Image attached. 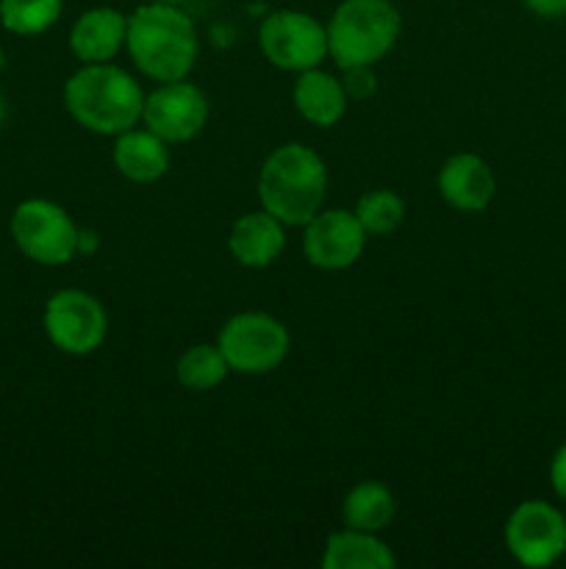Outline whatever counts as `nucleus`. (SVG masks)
Returning a JSON list of instances; mask_svg holds the SVG:
<instances>
[{
	"instance_id": "1",
	"label": "nucleus",
	"mask_w": 566,
	"mask_h": 569,
	"mask_svg": "<svg viewBox=\"0 0 566 569\" xmlns=\"http://www.w3.org/2000/svg\"><path fill=\"white\" fill-rule=\"evenodd\" d=\"M125 48L133 64L155 83L181 81L198 61V31L178 3L150 0L128 17Z\"/></svg>"
},
{
	"instance_id": "2",
	"label": "nucleus",
	"mask_w": 566,
	"mask_h": 569,
	"mask_svg": "<svg viewBox=\"0 0 566 569\" xmlns=\"http://www.w3.org/2000/svg\"><path fill=\"white\" fill-rule=\"evenodd\" d=\"M64 106L72 120L100 137H117L142 122L144 92L122 67L81 64L64 83Z\"/></svg>"
},
{
	"instance_id": "3",
	"label": "nucleus",
	"mask_w": 566,
	"mask_h": 569,
	"mask_svg": "<svg viewBox=\"0 0 566 569\" xmlns=\"http://www.w3.org/2000/svg\"><path fill=\"white\" fill-rule=\"evenodd\" d=\"M327 167L316 150L300 142L281 144L266 156L259 172L261 209L283 226H305L325 209Z\"/></svg>"
},
{
	"instance_id": "4",
	"label": "nucleus",
	"mask_w": 566,
	"mask_h": 569,
	"mask_svg": "<svg viewBox=\"0 0 566 569\" xmlns=\"http://www.w3.org/2000/svg\"><path fill=\"white\" fill-rule=\"evenodd\" d=\"M403 17L392 0H342L327 22V56L342 70L375 67L397 44Z\"/></svg>"
},
{
	"instance_id": "5",
	"label": "nucleus",
	"mask_w": 566,
	"mask_h": 569,
	"mask_svg": "<svg viewBox=\"0 0 566 569\" xmlns=\"http://www.w3.org/2000/svg\"><path fill=\"white\" fill-rule=\"evenodd\" d=\"M11 239L26 259L42 267L70 264L81 250V231L59 203L28 198L11 214Z\"/></svg>"
},
{
	"instance_id": "6",
	"label": "nucleus",
	"mask_w": 566,
	"mask_h": 569,
	"mask_svg": "<svg viewBox=\"0 0 566 569\" xmlns=\"http://www.w3.org/2000/svg\"><path fill=\"white\" fill-rule=\"evenodd\" d=\"M216 345L231 372L266 376L286 361L292 337L277 317L266 311H242L222 326Z\"/></svg>"
},
{
	"instance_id": "7",
	"label": "nucleus",
	"mask_w": 566,
	"mask_h": 569,
	"mask_svg": "<svg viewBox=\"0 0 566 569\" xmlns=\"http://www.w3.org/2000/svg\"><path fill=\"white\" fill-rule=\"evenodd\" d=\"M259 48L277 70H314L327 59V26L297 9L272 11L259 28Z\"/></svg>"
},
{
	"instance_id": "8",
	"label": "nucleus",
	"mask_w": 566,
	"mask_h": 569,
	"mask_svg": "<svg viewBox=\"0 0 566 569\" xmlns=\"http://www.w3.org/2000/svg\"><path fill=\"white\" fill-rule=\"evenodd\" d=\"M44 333L67 356H89L105 342L109 315L94 295L83 289H59L44 303Z\"/></svg>"
},
{
	"instance_id": "9",
	"label": "nucleus",
	"mask_w": 566,
	"mask_h": 569,
	"mask_svg": "<svg viewBox=\"0 0 566 569\" xmlns=\"http://www.w3.org/2000/svg\"><path fill=\"white\" fill-rule=\"evenodd\" d=\"M505 548L522 567H549L566 553V517L547 500H525L505 522Z\"/></svg>"
},
{
	"instance_id": "10",
	"label": "nucleus",
	"mask_w": 566,
	"mask_h": 569,
	"mask_svg": "<svg viewBox=\"0 0 566 569\" xmlns=\"http://www.w3.org/2000/svg\"><path fill=\"white\" fill-rule=\"evenodd\" d=\"M205 122H209V100L203 89L189 83L186 78L164 81L153 92L144 94L142 126L164 142H189L203 131Z\"/></svg>"
},
{
	"instance_id": "11",
	"label": "nucleus",
	"mask_w": 566,
	"mask_h": 569,
	"mask_svg": "<svg viewBox=\"0 0 566 569\" xmlns=\"http://www.w3.org/2000/svg\"><path fill=\"white\" fill-rule=\"evenodd\" d=\"M303 228V253L316 270H347L366 248V231L355 211L322 209Z\"/></svg>"
},
{
	"instance_id": "12",
	"label": "nucleus",
	"mask_w": 566,
	"mask_h": 569,
	"mask_svg": "<svg viewBox=\"0 0 566 569\" xmlns=\"http://www.w3.org/2000/svg\"><path fill=\"white\" fill-rule=\"evenodd\" d=\"M438 194L447 206L458 211H483L494 200L497 178L486 159L477 153H455L438 170Z\"/></svg>"
},
{
	"instance_id": "13",
	"label": "nucleus",
	"mask_w": 566,
	"mask_h": 569,
	"mask_svg": "<svg viewBox=\"0 0 566 569\" xmlns=\"http://www.w3.org/2000/svg\"><path fill=\"white\" fill-rule=\"evenodd\" d=\"M128 17L111 6L83 11L70 31V50L81 64H103L125 48Z\"/></svg>"
},
{
	"instance_id": "14",
	"label": "nucleus",
	"mask_w": 566,
	"mask_h": 569,
	"mask_svg": "<svg viewBox=\"0 0 566 569\" xmlns=\"http://www.w3.org/2000/svg\"><path fill=\"white\" fill-rule=\"evenodd\" d=\"M286 248V226L270 211H250L239 217L228 233V250L233 259L250 270L270 267Z\"/></svg>"
},
{
	"instance_id": "15",
	"label": "nucleus",
	"mask_w": 566,
	"mask_h": 569,
	"mask_svg": "<svg viewBox=\"0 0 566 569\" xmlns=\"http://www.w3.org/2000/svg\"><path fill=\"white\" fill-rule=\"evenodd\" d=\"M114 167L133 183H155L170 170V142L155 137L150 128H128L117 133Z\"/></svg>"
},
{
	"instance_id": "16",
	"label": "nucleus",
	"mask_w": 566,
	"mask_h": 569,
	"mask_svg": "<svg viewBox=\"0 0 566 569\" xmlns=\"http://www.w3.org/2000/svg\"><path fill=\"white\" fill-rule=\"evenodd\" d=\"M292 100L297 114L316 128L336 126L350 103L347 92H344V83L338 78H333L331 72L320 70V67L297 72Z\"/></svg>"
},
{
	"instance_id": "17",
	"label": "nucleus",
	"mask_w": 566,
	"mask_h": 569,
	"mask_svg": "<svg viewBox=\"0 0 566 569\" xmlns=\"http://www.w3.org/2000/svg\"><path fill=\"white\" fill-rule=\"evenodd\" d=\"M397 565L388 545L381 533H366L344 528L327 537L322 550V567L325 569H388Z\"/></svg>"
},
{
	"instance_id": "18",
	"label": "nucleus",
	"mask_w": 566,
	"mask_h": 569,
	"mask_svg": "<svg viewBox=\"0 0 566 569\" xmlns=\"http://www.w3.org/2000/svg\"><path fill=\"white\" fill-rule=\"evenodd\" d=\"M397 500L381 481H361L347 492L342 503L344 528L366 533H383L394 522Z\"/></svg>"
},
{
	"instance_id": "19",
	"label": "nucleus",
	"mask_w": 566,
	"mask_h": 569,
	"mask_svg": "<svg viewBox=\"0 0 566 569\" xmlns=\"http://www.w3.org/2000/svg\"><path fill=\"white\" fill-rule=\"evenodd\" d=\"M228 372H231V367H228L220 345L209 342L192 345L175 365L178 383L189 392H209V389L220 387Z\"/></svg>"
},
{
	"instance_id": "20",
	"label": "nucleus",
	"mask_w": 566,
	"mask_h": 569,
	"mask_svg": "<svg viewBox=\"0 0 566 569\" xmlns=\"http://www.w3.org/2000/svg\"><path fill=\"white\" fill-rule=\"evenodd\" d=\"M64 0H0V26L17 37L44 33L61 17Z\"/></svg>"
},
{
	"instance_id": "21",
	"label": "nucleus",
	"mask_w": 566,
	"mask_h": 569,
	"mask_svg": "<svg viewBox=\"0 0 566 569\" xmlns=\"http://www.w3.org/2000/svg\"><path fill=\"white\" fill-rule=\"evenodd\" d=\"M355 217L364 226L366 237H388L405 220V203L392 189H372L355 203Z\"/></svg>"
},
{
	"instance_id": "22",
	"label": "nucleus",
	"mask_w": 566,
	"mask_h": 569,
	"mask_svg": "<svg viewBox=\"0 0 566 569\" xmlns=\"http://www.w3.org/2000/svg\"><path fill=\"white\" fill-rule=\"evenodd\" d=\"M344 92L350 100H364L375 92V72L372 67H347L344 70Z\"/></svg>"
},
{
	"instance_id": "23",
	"label": "nucleus",
	"mask_w": 566,
	"mask_h": 569,
	"mask_svg": "<svg viewBox=\"0 0 566 569\" xmlns=\"http://www.w3.org/2000/svg\"><path fill=\"white\" fill-rule=\"evenodd\" d=\"M549 487L566 503V442L555 450L553 461H549Z\"/></svg>"
},
{
	"instance_id": "24",
	"label": "nucleus",
	"mask_w": 566,
	"mask_h": 569,
	"mask_svg": "<svg viewBox=\"0 0 566 569\" xmlns=\"http://www.w3.org/2000/svg\"><path fill=\"white\" fill-rule=\"evenodd\" d=\"M525 6L536 17H544V20H558V17H566V0H525Z\"/></svg>"
},
{
	"instance_id": "25",
	"label": "nucleus",
	"mask_w": 566,
	"mask_h": 569,
	"mask_svg": "<svg viewBox=\"0 0 566 569\" xmlns=\"http://www.w3.org/2000/svg\"><path fill=\"white\" fill-rule=\"evenodd\" d=\"M3 120H6V100L3 94H0V126H3Z\"/></svg>"
},
{
	"instance_id": "26",
	"label": "nucleus",
	"mask_w": 566,
	"mask_h": 569,
	"mask_svg": "<svg viewBox=\"0 0 566 569\" xmlns=\"http://www.w3.org/2000/svg\"><path fill=\"white\" fill-rule=\"evenodd\" d=\"M3 67H6V50L3 44H0V72H3Z\"/></svg>"
},
{
	"instance_id": "27",
	"label": "nucleus",
	"mask_w": 566,
	"mask_h": 569,
	"mask_svg": "<svg viewBox=\"0 0 566 569\" xmlns=\"http://www.w3.org/2000/svg\"><path fill=\"white\" fill-rule=\"evenodd\" d=\"M155 3H181V0H155Z\"/></svg>"
}]
</instances>
